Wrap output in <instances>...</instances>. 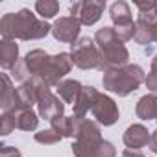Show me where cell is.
<instances>
[{
	"mask_svg": "<svg viewBox=\"0 0 157 157\" xmlns=\"http://www.w3.org/2000/svg\"><path fill=\"white\" fill-rule=\"evenodd\" d=\"M0 33L2 39H21V41H37L52 33V26L37 19L30 10H21L17 13H6L0 21Z\"/></svg>",
	"mask_w": 157,
	"mask_h": 157,
	"instance_id": "obj_1",
	"label": "cell"
},
{
	"mask_svg": "<svg viewBox=\"0 0 157 157\" xmlns=\"http://www.w3.org/2000/svg\"><path fill=\"white\" fill-rule=\"evenodd\" d=\"M94 43L100 50L102 56V63H100V72H107L111 68H120L124 65H128L129 59V52L126 48V44L118 39L115 28L111 26H104L100 30H96L94 33Z\"/></svg>",
	"mask_w": 157,
	"mask_h": 157,
	"instance_id": "obj_2",
	"label": "cell"
},
{
	"mask_svg": "<svg viewBox=\"0 0 157 157\" xmlns=\"http://www.w3.org/2000/svg\"><path fill=\"white\" fill-rule=\"evenodd\" d=\"M144 80H146V74H144L142 67L128 63L120 68H111V70L104 72L102 85L109 93H115L118 96H128L133 91H137L140 87V83H144Z\"/></svg>",
	"mask_w": 157,
	"mask_h": 157,
	"instance_id": "obj_3",
	"label": "cell"
},
{
	"mask_svg": "<svg viewBox=\"0 0 157 157\" xmlns=\"http://www.w3.org/2000/svg\"><path fill=\"white\" fill-rule=\"evenodd\" d=\"M70 56H72L74 65L82 70L100 68V63H102L100 50L94 39L91 37H80L74 44H70Z\"/></svg>",
	"mask_w": 157,
	"mask_h": 157,
	"instance_id": "obj_4",
	"label": "cell"
},
{
	"mask_svg": "<svg viewBox=\"0 0 157 157\" xmlns=\"http://www.w3.org/2000/svg\"><path fill=\"white\" fill-rule=\"evenodd\" d=\"M72 67H74V61H72L70 52H61V54L48 57L39 78H43L48 87H57L63 82V78L72 70Z\"/></svg>",
	"mask_w": 157,
	"mask_h": 157,
	"instance_id": "obj_5",
	"label": "cell"
},
{
	"mask_svg": "<svg viewBox=\"0 0 157 157\" xmlns=\"http://www.w3.org/2000/svg\"><path fill=\"white\" fill-rule=\"evenodd\" d=\"M39 78V76H37ZM37 111L39 117L52 122L57 117L65 115V104L59 100V96H56L50 87L44 83L43 78H39V91H37Z\"/></svg>",
	"mask_w": 157,
	"mask_h": 157,
	"instance_id": "obj_6",
	"label": "cell"
},
{
	"mask_svg": "<svg viewBox=\"0 0 157 157\" xmlns=\"http://www.w3.org/2000/svg\"><path fill=\"white\" fill-rule=\"evenodd\" d=\"M105 10V0H80L70 6V17H76L82 24L93 26L100 21Z\"/></svg>",
	"mask_w": 157,
	"mask_h": 157,
	"instance_id": "obj_7",
	"label": "cell"
},
{
	"mask_svg": "<svg viewBox=\"0 0 157 157\" xmlns=\"http://www.w3.org/2000/svg\"><path fill=\"white\" fill-rule=\"evenodd\" d=\"M91 113L94 115L96 122L102 124V126H113V124L118 120V117H120L117 102H115L111 96L102 94V93H98V96H96V100H94V104H93Z\"/></svg>",
	"mask_w": 157,
	"mask_h": 157,
	"instance_id": "obj_8",
	"label": "cell"
},
{
	"mask_svg": "<svg viewBox=\"0 0 157 157\" xmlns=\"http://www.w3.org/2000/svg\"><path fill=\"white\" fill-rule=\"evenodd\" d=\"M80 30H82V22L76 17H59L54 24H52V35L56 41L59 43H70L74 44L80 39Z\"/></svg>",
	"mask_w": 157,
	"mask_h": 157,
	"instance_id": "obj_9",
	"label": "cell"
},
{
	"mask_svg": "<svg viewBox=\"0 0 157 157\" xmlns=\"http://www.w3.org/2000/svg\"><path fill=\"white\" fill-rule=\"evenodd\" d=\"M150 131L142 126V124H131L128 126V129L122 135L124 144L128 146V150H140L150 142Z\"/></svg>",
	"mask_w": 157,
	"mask_h": 157,
	"instance_id": "obj_10",
	"label": "cell"
},
{
	"mask_svg": "<svg viewBox=\"0 0 157 157\" xmlns=\"http://www.w3.org/2000/svg\"><path fill=\"white\" fill-rule=\"evenodd\" d=\"M0 107H2V113H13V111L19 109L17 87H13L11 78L8 74H2V96H0Z\"/></svg>",
	"mask_w": 157,
	"mask_h": 157,
	"instance_id": "obj_11",
	"label": "cell"
},
{
	"mask_svg": "<svg viewBox=\"0 0 157 157\" xmlns=\"http://www.w3.org/2000/svg\"><path fill=\"white\" fill-rule=\"evenodd\" d=\"M98 96V91L93 87V85H83L80 96H78L76 104L72 105L74 107V117H85L91 109H93V104Z\"/></svg>",
	"mask_w": 157,
	"mask_h": 157,
	"instance_id": "obj_12",
	"label": "cell"
},
{
	"mask_svg": "<svg viewBox=\"0 0 157 157\" xmlns=\"http://www.w3.org/2000/svg\"><path fill=\"white\" fill-rule=\"evenodd\" d=\"M19 63V44L10 39L0 41V65L4 70H11Z\"/></svg>",
	"mask_w": 157,
	"mask_h": 157,
	"instance_id": "obj_13",
	"label": "cell"
},
{
	"mask_svg": "<svg viewBox=\"0 0 157 157\" xmlns=\"http://www.w3.org/2000/svg\"><path fill=\"white\" fill-rule=\"evenodd\" d=\"M135 113L140 120H157V94L150 93L139 98Z\"/></svg>",
	"mask_w": 157,
	"mask_h": 157,
	"instance_id": "obj_14",
	"label": "cell"
},
{
	"mask_svg": "<svg viewBox=\"0 0 157 157\" xmlns=\"http://www.w3.org/2000/svg\"><path fill=\"white\" fill-rule=\"evenodd\" d=\"M82 89H83V85L78 82V80H63V82L56 87L59 98H61L65 104H72V105L76 104V100H78V96H80Z\"/></svg>",
	"mask_w": 157,
	"mask_h": 157,
	"instance_id": "obj_15",
	"label": "cell"
},
{
	"mask_svg": "<svg viewBox=\"0 0 157 157\" xmlns=\"http://www.w3.org/2000/svg\"><path fill=\"white\" fill-rule=\"evenodd\" d=\"M109 15H111V21H113L115 28L126 26V24L133 22V19H131V8H129L128 2H124V0H117L115 4H111Z\"/></svg>",
	"mask_w": 157,
	"mask_h": 157,
	"instance_id": "obj_16",
	"label": "cell"
},
{
	"mask_svg": "<svg viewBox=\"0 0 157 157\" xmlns=\"http://www.w3.org/2000/svg\"><path fill=\"white\" fill-rule=\"evenodd\" d=\"M13 117H15L17 129L35 131L39 126V113H35L33 109H17V111H13Z\"/></svg>",
	"mask_w": 157,
	"mask_h": 157,
	"instance_id": "obj_17",
	"label": "cell"
},
{
	"mask_svg": "<svg viewBox=\"0 0 157 157\" xmlns=\"http://www.w3.org/2000/svg\"><path fill=\"white\" fill-rule=\"evenodd\" d=\"M48 57H50V54H46V52L41 50V48H35V50H32V52H28V54L24 56V61H26V67H28L32 78H33V76H39V74L43 72V68H44Z\"/></svg>",
	"mask_w": 157,
	"mask_h": 157,
	"instance_id": "obj_18",
	"label": "cell"
},
{
	"mask_svg": "<svg viewBox=\"0 0 157 157\" xmlns=\"http://www.w3.org/2000/svg\"><path fill=\"white\" fill-rule=\"evenodd\" d=\"M100 142H93V140H74V144H72L74 157H98Z\"/></svg>",
	"mask_w": 157,
	"mask_h": 157,
	"instance_id": "obj_19",
	"label": "cell"
},
{
	"mask_svg": "<svg viewBox=\"0 0 157 157\" xmlns=\"http://www.w3.org/2000/svg\"><path fill=\"white\" fill-rule=\"evenodd\" d=\"M50 128H54L61 137L74 139V115L72 117H57L50 122Z\"/></svg>",
	"mask_w": 157,
	"mask_h": 157,
	"instance_id": "obj_20",
	"label": "cell"
},
{
	"mask_svg": "<svg viewBox=\"0 0 157 157\" xmlns=\"http://www.w3.org/2000/svg\"><path fill=\"white\" fill-rule=\"evenodd\" d=\"M35 11L41 15L43 21H46L59 13V4L56 0H39V2H35Z\"/></svg>",
	"mask_w": 157,
	"mask_h": 157,
	"instance_id": "obj_21",
	"label": "cell"
},
{
	"mask_svg": "<svg viewBox=\"0 0 157 157\" xmlns=\"http://www.w3.org/2000/svg\"><path fill=\"white\" fill-rule=\"evenodd\" d=\"M61 139H63V137H61L54 128H48V129H43V131H37V133H35V142L44 144V146L57 144Z\"/></svg>",
	"mask_w": 157,
	"mask_h": 157,
	"instance_id": "obj_22",
	"label": "cell"
},
{
	"mask_svg": "<svg viewBox=\"0 0 157 157\" xmlns=\"http://www.w3.org/2000/svg\"><path fill=\"white\" fill-rule=\"evenodd\" d=\"M11 76H13V80L21 82V83H24V82L32 80V74H30V70H28V67H26L24 57H22V59H19V63L11 68Z\"/></svg>",
	"mask_w": 157,
	"mask_h": 157,
	"instance_id": "obj_23",
	"label": "cell"
},
{
	"mask_svg": "<svg viewBox=\"0 0 157 157\" xmlns=\"http://www.w3.org/2000/svg\"><path fill=\"white\" fill-rule=\"evenodd\" d=\"M15 128H17V124H15L13 113H2V118H0V135L6 137V135H10Z\"/></svg>",
	"mask_w": 157,
	"mask_h": 157,
	"instance_id": "obj_24",
	"label": "cell"
},
{
	"mask_svg": "<svg viewBox=\"0 0 157 157\" xmlns=\"http://www.w3.org/2000/svg\"><path fill=\"white\" fill-rule=\"evenodd\" d=\"M98 157H117V150L109 140H102L98 148Z\"/></svg>",
	"mask_w": 157,
	"mask_h": 157,
	"instance_id": "obj_25",
	"label": "cell"
},
{
	"mask_svg": "<svg viewBox=\"0 0 157 157\" xmlns=\"http://www.w3.org/2000/svg\"><path fill=\"white\" fill-rule=\"evenodd\" d=\"M135 6H137V10H139L140 13H153V11H155V8H157V2H155V0H148V2L137 0Z\"/></svg>",
	"mask_w": 157,
	"mask_h": 157,
	"instance_id": "obj_26",
	"label": "cell"
},
{
	"mask_svg": "<svg viewBox=\"0 0 157 157\" xmlns=\"http://www.w3.org/2000/svg\"><path fill=\"white\" fill-rule=\"evenodd\" d=\"M144 83H146V87H148V89H150L151 93H155V91H157V72L150 70V74L146 76Z\"/></svg>",
	"mask_w": 157,
	"mask_h": 157,
	"instance_id": "obj_27",
	"label": "cell"
},
{
	"mask_svg": "<svg viewBox=\"0 0 157 157\" xmlns=\"http://www.w3.org/2000/svg\"><path fill=\"white\" fill-rule=\"evenodd\" d=\"M21 151L15 148V146H2L0 150V157H17Z\"/></svg>",
	"mask_w": 157,
	"mask_h": 157,
	"instance_id": "obj_28",
	"label": "cell"
},
{
	"mask_svg": "<svg viewBox=\"0 0 157 157\" xmlns=\"http://www.w3.org/2000/svg\"><path fill=\"white\" fill-rule=\"evenodd\" d=\"M148 148L157 155V129L151 131V135H150V142H148Z\"/></svg>",
	"mask_w": 157,
	"mask_h": 157,
	"instance_id": "obj_29",
	"label": "cell"
},
{
	"mask_svg": "<svg viewBox=\"0 0 157 157\" xmlns=\"http://www.w3.org/2000/svg\"><path fill=\"white\" fill-rule=\"evenodd\" d=\"M122 157H146V155H142L139 150H124Z\"/></svg>",
	"mask_w": 157,
	"mask_h": 157,
	"instance_id": "obj_30",
	"label": "cell"
},
{
	"mask_svg": "<svg viewBox=\"0 0 157 157\" xmlns=\"http://www.w3.org/2000/svg\"><path fill=\"white\" fill-rule=\"evenodd\" d=\"M150 70H153V72H157V54L151 57V68Z\"/></svg>",
	"mask_w": 157,
	"mask_h": 157,
	"instance_id": "obj_31",
	"label": "cell"
},
{
	"mask_svg": "<svg viewBox=\"0 0 157 157\" xmlns=\"http://www.w3.org/2000/svg\"><path fill=\"white\" fill-rule=\"evenodd\" d=\"M153 13H155V15H157V8H155V11H153Z\"/></svg>",
	"mask_w": 157,
	"mask_h": 157,
	"instance_id": "obj_32",
	"label": "cell"
},
{
	"mask_svg": "<svg viewBox=\"0 0 157 157\" xmlns=\"http://www.w3.org/2000/svg\"><path fill=\"white\" fill-rule=\"evenodd\" d=\"M17 157H22V155H21V153H19V155H17Z\"/></svg>",
	"mask_w": 157,
	"mask_h": 157,
	"instance_id": "obj_33",
	"label": "cell"
}]
</instances>
